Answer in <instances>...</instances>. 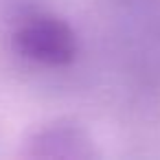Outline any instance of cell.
<instances>
[{
    "mask_svg": "<svg viewBox=\"0 0 160 160\" xmlns=\"http://www.w3.org/2000/svg\"><path fill=\"white\" fill-rule=\"evenodd\" d=\"M13 46L27 59L44 66H66L77 55L75 31L53 16H35L22 22L13 33Z\"/></svg>",
    "mask_w": 160,
    "mask_h": 160,
    "instance_id": "1",
    "label": "cell"
},
{
    "mask_svg": "<svg viewBox=\"0 0 160 160\" xmlns=\"http://www.w3.org/2000/svg\"><path fill=\"white\" fill-rule=\"evenodd\" d=\"M27 156L31 158H92V140L90 136L75 123H53L42 127L29 140Z\"/></svg>",
    "mask_w": 160,
    "mask_h": 160,
    "instance_id": "2",
    "label": "cell"
}]
</instances>
